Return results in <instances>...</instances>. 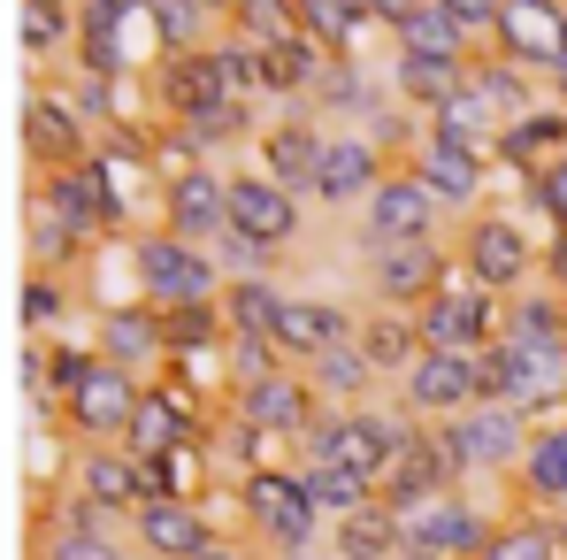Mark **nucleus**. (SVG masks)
<instances>
[{
    "mask_svg": "<svg viewBox=\"0 0 567 560\" xmlns=\"http://www.w3.org/2000/svg\"><path fill=\"white\" fill-rule=\"evenodd\" d=\"M322 70H330V47H315L307 31H291V39H277V47H261V93L315 100Z\"/></svg>",
    "mask_w": 567,
    "mask_h": 560,
    "instance_id": "26",
    "label": "nucleus"
},
{
    "mask_svg": "<svg viewBox=\"0 0 567 560\" xmlns=\"http://www.w3.org/2000/svg\"><path fill=\"white\" fill-rule=\"evenodd\" d=\"M123 446H131L138 461L185 454V415H177V399H169V391H138V407H131V430H123Z\"/></svg>",
    "mask_w": 567,
    "mask_h": 560,
    "instance_id": "32",
    "label": "nucleus"
},
{
    "mask_svg": "<svg viewBox=\"0 0 567 560\" xmlns=\"http://www.w3.org/2000/svg\"><path fill=\"white\" fill-rule=\"evenodd\" d=\"M162 231H177L192 246H215L230 231V177L207 170V162H185L162 177Z\"/></svg>",
    "mask_w": 567,
    "mask_h": 560,
    "instance_id": "8",
    "label": "nucleus"
},
{
    "mask_svg": "<svg viewBox=\"0 0 567 560\" xmlns=\"http://www.w3.org/2000/svg\"><path fill=\"white\" fill-rule=\"evenodd\" d=\"M406 170H414L422 185L445 200V215H453V207H475V200H483V185H491V154L453 146V139H430V131H422V146L406 154Z\"/></svg>",
    "mask_w": 567,
    "mask_h": 560,
    "instance_id": "20",
    "label": "nucleus"
},
{
    "mask_svg": "<svg viewBox=\"0 0 567 560\" xmlns=\"http://www.w3.org/2000/svg\"><path fill=\"white\" fill-rule=\"evenodd\" d=\"M453 454H445V438H422V430H399V454L383 468V491H391V507H406V499H430V491H453Z\"/></svg>",
    "mask_w": 567,
    "mask_h": 560,
    "instance_id": "23",
    "label": "nucleus"
},
{
    "mask_svg": "<svg viewBox=\"0 0 567 560\" xmlns=\"http://www.w3.org/2000/svg\"><path fill=\"white\" fill-rule=\"evenodd\" d=\"M192 560H246V553H238V546H223V538H207V546H199Z\"/></svg>",
    "mask_w": 567,
    "mask_h": 560,
    "instance_id": "48",
    "label": "nucleus"
},
{
    "mask_svg": "<svg viewBox=\"0 0 567 560\" xmlns=\"http://www.w3.org/2000/svg\"><path fill=\"white\" fill-rule=\"evenodd\" d=\"M483 47L506 54V62H522L529 78L553 85V70L567 62V0H506Z\"/></svg>",
    "mask_w": 567,
    "mask_h": 560,
    "instance_id": "6",
    "label": "nucleus"
},
{
    "mask_svg": "<svg viewBox=\"0 0 567 560\" xmlns=\"http://www.w3.org/2000/svg\"><path fill=\"white\" fill-rule=\"evenodd\" d=\"M414 323H422V338H430V346H453V354H483V346L506 330L498 292H491V284H475L468 269H453V277L437 284V292L414 307Z\"/></svg>",
    "mask_w": 567,
    "mask_h": 560,
    "instance_id": "3",
    "label": "nucleus"
},
{
    "mask_svg": "<svg viewBox=\"0 0 567 560\" xmlns=\"http://www.w3.org/2000/svg\"><path fill=\"white\" fill-rule=\"evenodd\" d=\"M414 415H461L475 399H491V369L483 354H453V346H422V362L399 376Z\"/></svg>",
    "mask_w": 567,
    "mask_h": 560,
    "instance_id": "9",
    "label": "nucleus"
},
{
    "mask_svg": "<svg viewBox=\"0 0 567 560\" xmlns=\"http://www.w3.org/2000/svg\"><path fill=\"white\" fill-rule=\"evenodd\" d=\"M284 299L291 292H277L269 277H230V292H223V338H269L277 346Z\"/></svg>",
    "mask_w": 567,
    "mask_h": 560,
    "instance_id": "28",
    "label": "nucleus"
},
{
    "mask_svg": "<svg viewBox=\"0 0 567 560\" xmlns=\"http://www.w3.org/2000/svg\"><path fill=\"white\" fill-rule=\"evenodd\" d=\"M146 23H154V54H192L223 31L207 0H146Z\"/></svg>",
    "mask_w": 567,
    "mask_h": 560,
    "instance_id": "35",
    "label": "nucleus"
},
{
    "mask_svg": "<svg viewBox=\"0 0 567 560\" xmlns=\"http://www.w3.org/2000/svg\"><path fill=\"white\" fill-rule=\"evenodd\" d=\"M553 100H560V108H567V62H560V70H553Z\"/></svg>",
    "mask_w": 567,
    "mask_h": 560,
    "instance_id": "49",
    "label": "nucleus"
},
{
    "mask_svg": "<svg viewBox=\"0 0 567 560\" xmlns=\"http://www.w3.org/2000/svg\"><path fill=\"white\" fill-rule=\"evenodd\" d=\"M238 507L277 538V553H315V538H322V507H315L307 476H291V468H254L238 483Z\"/></svg>",
    "mask_w": 567,
    "mask_h": 560,
    "instance_id": "4",
    "label": "nucleus"
},
{
    "mask_svg": "<svg viewBox=\"0 0 567 560\" xmlns=\"http://www.w3.org/2000/svg\"><path fill=\"white\" fill-rule=\"evenodd\" d=\"M47 560H123L115 530H107V507H93V499L62 507L54 530H47Z\"/></svg>",
    "mask_w": 567,
    "mask_h": 560,
    "instance_id": "29",
    "label": "nucleus"
},
{
    "mask_svg": "<svg viewBox=\"0 0 567 560\" xmlns=\"http://www.w3.org/2000/svg\"><path fill=\"white\" fill-rule=\"evenodd\" d=\"M346 338H361V323L338 307V299H284V323H277V354L284 362H322L330 346H346Z\"/></svg>",
    "mask_w": 567,
    "mask_h": 560,
    "instance_id": "21",
    "label": "nucleus"
},
{
    "mask_svg": "<svg viewBox=\"0 0 567 560\" xmlns=\"http://www.w3.org/2000/svg\"><path fill=\"white\" fill-rule=\"evenodd\" d=\"M85 154H93V131H85L78 100L70 93H23V162H31L39 177L78 170Z\"/></svg>",
    "mask_w": 567,
    "mask_h": 560,
    "instance_id": "10",
    "label": "nucleus"
},
{
    "mask_svg": "<svg viewBox=\"0 0 567 560\" xmlns=\"http://www.w3.org/2000/svg\"><path fill=\"white\" fill-rule=\"evenodd\" d=\"M491 546V522L461 491H430L399 507V560H475Z\"/></svg>",
    "mask_w": 567,
    "mask_h": 560,
    "instance_id": "2",
    "label": "nucleus"
},
{
    "mask_svg": "<svg viewBox=\"0 0 567 560\" xmlns=\"http://www.w3.org/2000/svg\"><path fill=\"white\" fill-rule=\"evenodd\" d=\"M322 146H330V123L307 108V100H291L277 123H261L254 131V154H261V170L291 185L299 200H315V177H322Z\"/></svg>",
    "mask_w": 567,
    "mask_h": 560,
    "instance_id": "7",
    "label": "nucleus"
},
{
    "mask_svg": "<svg viewBox=\"0 0 567 560\" xmlns=\"http://www.w3.org/2000/svg\"><path fill=\"white\" fill-rule=\"evenodd\" d=\"M461 269L475 284H491V292H522L529 269H537V246H529V231L514 223V215H468V231H461Z\"/></svg>",
    "mask_w": 567,
    "mask_h": 560,
    "instance_id": "13",
    "label": "nucleus"
},
{
    "mask_svg": "<svg viewBox=\"0 0 567 560\" xmlns=\"http://www.w3.org/2000/svg\"><path fill=\"white\" fill-rule=\"evenodd\" d=\"M422 323H414V307H383L377 323H361V354L377 362V376H406L422 362Z\"/></svg>",
    "mask_w": 567,
    "mask_h": 560,
    "instance_id": "30",
    "label": "nucleus"
},
{
    "mask_svg": "<svg viewBox=\"0 0 567 560\" xmlns=\"http://www.w3.org/2000/svg\"><path fill=\"white\" fill-rule=\"evenodd\" d=\"M284 560H338V553H284Z\"/></svg>",
    "mask_w": 567,
    "mask_h": 560,
    "instance_id": "51",
    "label": "nucleus"
},
{
    "mask_svg": "<svg viewBox=\"0 0 567 560\" xmlns=\"http://www.w3.org/2000/svg\"><path fill=\"white\" fill-rule=\"evenodd\" d=\"M498 131H506V115L483 100V85L475 78H461L453 93L430 108V139H453V146H475V154H491L498 162Z\"/></svg>",
    "mask_w": 567,
    "mask_h": 560,
    "instance_id": "24",
    "label": "nucleus"
},
{
    "mask_svg": "<svg viewBox=\"0 0 567 560\" xmlns=\"http://www.w3.org/2000/svg\"><path fill=\"white\" fill-rule=\"evenodd\" d=\"M567 146V108H529V115H514L506 131H498V162H522V170H537L545 154H560Z\"/></svg>",
    "mask_w": 567,
    "mask_h": 560,
    "instance_id": "34",
    "label": "nucleus"
},
{
    "mask_svg": "<svg viewBox=\"0 0 567 560\" xmlns=\"http://www.w3.org/2000/svg\"><path fill=\"white\" fill-rule=\"evenodd\" d=\"M131 538H138L146 560H192L215 530H207V515L192 507L185 491H146V499L131 507Z\"/></svg>",
    "mask_w": 567,
    "mask_h": 560,
    "instance_id": "19",
    "label": "nucleus"
},
{
    "mask_svg": "<svg viewBox=\"0 0 567 560\" xmlns=\"http://www.w3.org/2000/svg\"><path fill=\"white\" fill-rule=\"evenodd\" d=\"M16 39H23V62H54V54H70V47H78V0H23Z\"/></svg>",
    "mask_w": 567,
    "mask_h": 560,
    "instance_id": "33",
    "label": "nucleus"
},
{
    "mask_svg": "<svg viewBox=\"0 0 567 560\" xmlns=\"http://www.w3.org/2000/svg\"><path fill=\"white\" fill-rule=\"evenodd\" d=\"M162 315V307H154ZM146 307H131V315H107V338H100V354L107 362H123V369H138V362H154L162 346H169V330L154 323Z\"/></svg>",
    "mask_w": 567,
    "mask_h": 560,
    "instance_id": "39",
    "label": "nucleus"
},
{
    "mask_svg": "<svg viewBox=\"0 0 567 560\" xmlns=\"http://www.w3.org/2000/svg\"><path fill=\"white\" fill-rule=\"evenodd\" d=\"M78 499H93L107 515H131L138 499H146V461L123 446V454H85L78 461Z\"/></svg>",
    "mask_w": 567,
    "mask_h": 560,
    "instance_id": "25",
    "label": "nucleus"
},
{
    "mask_svg": "<svg viewBox=\"0 0 567 560\" xmlns=\"http://www.w3.org/2000/svg\"><path fill=\"white\" fill-rule=\"evenodd\" d=\"M330 553L338 560H399V507H361V515H338L330 522Z\"/></svg>",
    "mask_w": 567,
    "mask_h": 560,
    "instance_id": "31",
    "label": "nucleus"
},
{
    "mask_svg": "<svg viewBox=\"0 0 567 560\" xmlns=\"http://www.w3.org/2000/svg\"><path fill=\"white\" fill-rule=\"evenodd\" d=\"M553 262H560V277H567V231H560V238H553Z\"/></svg>",
    "mask_w": 567,
    "mask_h": 560,
    "instance_id": "50",
    "label": "nucleus"
},
{
    "mask_svg": "<svg viewBox=\"0 0 567 560\" xmlns=\"http://www.w3.org/2000/svg\"><path fill=\"white\" fill-rule=\"evenodd\" d=\"M299 476H307V491H315V507H322L330 522H338V515H361V507L377 499V483H369L361 468H338V461H307Z\"/></svg>",
    "mask_w": 567,
    "mask_h": 560,
    "instance_id": "38",
    "label": "nucleus"
},
{
    "mask_svg": "<svg viewBox=\"0 0 567 560\" xmlns=\"http://www.w3.org/2000/svg\"><path fill=\"white\" fill-rule=\"evenodd\" d=\"M468 78L483 85V100H491V108H498L506 123H514V115H529V108H537V85H545V78H529L522 62H506V54H491V47H483V54L468 62Z\"/></svg>",
    "mask_w": 567,
    "mask_h": 560,
    "instance_id": "37",
    "label": "nucleus"
},
{
    "mask_svg": "<svg viewBox=\"0 0 567 560\" xmlns=\"http://www.w3.org/2000/svg\"><path fill=\"white\" fill-rule=\"evenodd\" d=\"M445 8H453L468 31H483V39H491V23H498V8H506V0H445Z\"/></svg>",
    "mask_w": 567,
    "mask_h": 560,
    "instance_id": "46",
    "label": "nucleus"
},
{
    "mask_svg": "<svg viewBox=\"0 0 567 560\" xmlns=\"http://www.w3.org/2000/svg\"><path fill=\"white\" fill-rule=\"evenodd\" d=\"M529 207H545V223L567 231V146H560V154H545V162L529 170Z\"/></svg>",
    "mask_w": 567,
    "mask_h": 560,
    "instance_id": "43",
    "label": "nucleus"
},
{
    "mask_svg": "<svg viewBox=\"0 0 567 560\" xmlns=\"http://www.w3.org/2000/svg\"><path fill=\"white\" fill-rule=\"evenodd\" d=\"M54 315H62V284L47 277V269H31V277H23V330L39 338V330H47Z\"/></svg>",
    "mask_w": 567,
    "mask_h": 560,
    "instance_id": "45",
    "label": "nucleus"
},
{
    "mask_svg": "<svg viewBox=\"0 0 567 560\" xmlns=\"http://www.w3.org/2000/svg\"><path fill=\"white\" fill-rule=\"evenodd\" d=\"M131 269H138L146 307H162V315H177V307H215V299H223V262H215L207 246L177 238V231L131 238Z\"/></svg>",
    "mask_w": 567,
    "mask_h": 560,
    "instance_id": "1",
    "label": "nucleus"
},
{
    "mask_svg": "<svg viewBox=\"0 0 567 560\" xmlns=\"http://www.w3.org/2000/svg\"><path fill=\"white\" fill-rule=\"evenodd\" d=\"M230 231L254 238L261 254H284L299 238V192L277 185L269 170H238L230 177Z\"/></svg>",
    "mask_w": 567,
    "mask_h": 560,
    "instance_id": "14",
    "label": "nucleus"
},
{
    "mask_svg": "<svg viewBox=\"0 0 567 560\" xmlns=\"http://www.w3.org/2000/svg\"><path fill=\"white\" fill-rule=\"evenodd\" d=\"M522 476H529L537 499H567V422L537 430V446L522 454Z\"/></svg>",
    "mask_w": 567,
    "mask_h": 560,
    "instance_id": "41",
    "label": "nucleus"
},
{
    "mask_svg": "<svg viewBox=\"0 0 567 560\" xmlns=\"http://www.w3.org/2000/svg\"><path fill=\"white\" fill-rule=\"evenodd\" d=\"M445 454L461 468H506L529 454V430H522V407L506 399H475L461 415H445Z\"/></svg>",
    "mask_w": 567,
    "mask_h": 560,
    "instance_id": "11",
    "label": "nucleus"
},
{
    "mask_svg": "<svg viewBox=\"0 0 567 560\" xmlns=\"http://www.w3.org/2000/svg\"><path fill=\"white\" fill-rule=\"evenodd\" d=\"M369 376H377V362L361 354V338H346V346H330L322 362H307V384L322 391V399H353V391H369Z\"/></svg>",
    "mask_w": 567,
    "mask_h": 560,
    "instance_id": "40",
    "label": "nucleus"
},
{
    "mask_svg": "<svg viewBox=\"0 0 567 560\" xmlns=\"http://www.w3.org/2000/svg\"><path fill=\"white\" fill-rule=\"evenodd\" d=\"M399 454V430L361 415V407H330L315 430H307V461H338V468H361L369 483H383V468Z\"/></svg>",
    "mask_w": 567,
    "mask_h": 560,
    "instance_id": "12",
    "label": "nucleus"
},
{
    "mask_svg": "<svg viewBox=\"0 0 567 560\" xmlns=\"http://www.w3.org/2000/svg\"><path fill=\"white\" fill-rule=\"evenodd\" d=\"M383 177H391V162H383V139H377V131H330V146H322V177H315V200H322V207H361Z\"/></svg>",
    "mask_w": 567,
    "mask_h": 560,
    "instance_id": "16",
    "label": "nucleus"
},
{
    "mask_svg": "<svg viewBox=\"0 0 567 560\" xmlns=\"http://www.w3.org/2000/svg\"><path fill=\"white\" fill-rule=\"evenodd\" d=\"M238 422L261 430V438H307L322 415H315V384H299L291 369H269V376H246L238 384Z\"/></svg>",
    "mask_w": 567,
    "mask_h": 560,
    "instance_id": "15",
    "label": "nucleus"
},
{
    "mask_svg": "<svg viewBox=\"0 0 567 560\" xmlns=\"http://www.w3.org/2000/svg\"><path fill=\"white\" fill-rule=\"evenodd\" d=\"M383 78H391V100H399V108H422V115H430L437 100L468 78V62H445V54H399V47H391Z\"/></svg>",
    "mask_w": 567,
    "mask_h": 560,
    "instance_id": "27",
    "label": "nucleus"
},
{
    "mask_svg": "<svg viewBox=\"0 0 567 560\" xmlns=\"http://www.w3.org/2000/svg\"><path fill=\"white\" fill-rule=\"evenodd\" d=\"M291 8H299V31L315 47H330V54H353V39L377 23L369 0H291Z\"/></svg>",
    "mask_w": 567,
    "mask_h": 560,
    "instance_id": "36",
    "label": "nucleus"
},
{
    "mask_svg": "<svg viewBox=\"0 0 567 560\" xmlns=\"http://www.w3.org/2000/svg\"><path fill=\"white\" fill-rule=\"evenodd\" d=\"M131 407H138V384H131L123 362L93 354V362L70 369V415L85 422V438H107V430L123 438V430H131Z\"/></svg>",
    "mask_w": 567,
    "mask_h": 560,
    "instance_id": "18",
    "label": "nucleus"
},
{
    "mask_svg": "<svg viewBox=\"0 0 567 560\" xmlns=\"http://www.w3.org/2000/svg\"><path fill=\"white\" fill-rule=\"evenodd\" d=\"M475 560H553V538L537 522H514V530H491V546Z\"/></svg>",
    "mask_w": 567,
    "mask_h": 560,
    "instance_id": "44",
    "label": "nucleus"
},
{
    "mask_svg": "<svg viewBox=\"0 0 567 560\" xmlns=\"http://www.w3.org/2000/svg\"><path fill=\"white\" fill-rule=\"evenodd\" d=\"M406 8H414V0H369V16H377L383 31H391V23H399V16H406Z\"/></svg>",
    "mask_w": 567,
    "mask_h": 560,
    "instance_id": "47",
    "label": "nucleus"
},
{
    "mask_svg": "<svg viewBox=\"0 0 567 560\" xmlns=\"http://www.w3.org/2000/svg\"><path fill=\"white\" fill-rule=\"evenodd\" d=\"M223 31H238V39H254V47H277V39L299 31V8H291V0H238Z\"/></svg>",
    "mask_w": 567,
    "mask_h": 560,
    "instance_id": "42",
    "label": "nucleus"
},
{
    "mask_svg": "<svg viewBox=\"0 0 567 560\" xmlns=\"http://www.w3.org/2000/svg\"><path fill=\"white\" fill-rule=\"evenodd\" d=\"M391 47L399 54H445V62H475L483 54V31H468L445 0H414L399 23H391Z\"/></svg>",
    "mask_w": 567,
    "mask_h": 560,
    "instance_id": "22",
    "label": "nucleus"
},
{
    "mask_svg": "<svg viewBox=\"0 0 567 560\" xmlns=\"http://www.w3.org/2000/svg\"><path fill=\"white\" fill-rule=\"evenodd\" d=\"M353 215H361V246L377 254V246H406V238H437L445 200H437V192H430L414 170H406V162H399V170H391V177H383V185L369 192Z\"/></svg>",
    "mask_w": 567,
    "mask_h": 560,
    "instance_id": "5",
    "label": "nucleus"
},
{
    "mask_svg": "<svg viewBox=\"0 0 567 560\" xmlns=\"http://www.w3.org/2000/svg\"><path fill=\"white\" fill-rule=\"evenodd\" d=\"M445 277H453V254L437 238H406V246H377L369 254V284H377L383 307H422Z\"/></svg>",
    "mask_w": 567,
    "mask_h": 560,
    "instance_id": "17",
    "label": "nucleus"
}]
</instances>
